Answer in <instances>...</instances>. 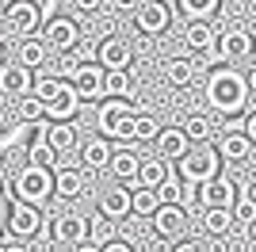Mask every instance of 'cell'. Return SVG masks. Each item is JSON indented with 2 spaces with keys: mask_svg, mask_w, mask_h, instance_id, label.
Instances as JSON below:
<instances>
[{
  "mask_svg": "<svg viewBox=\"0 0 256 252\" xmlns=\"http://www.w3.org/2000/svg\"><path fill=\"white\" fill-rule=\"evenodd\" d=\"M172 20H176V4L172 0H146L138 12H134V23H138L142 34H164L172 27Z\"/></svg>",
  "mask_w": 256,
  "mask_h": 252,
  "instance_id": "obj_6",
  "label": "cell"
},
{
  "mask_svg": "<svg viewBox=\"0 0 256 252\" xmlns=\"http://www.w3.org/2000/svg\"><path fill=\"white\" fill-rule=\"evenodd\" d=\"M31 69H23L20 62H4L0 65V96H8V100H23V96H31Z\"/></svg>",
  "mask_w": 256,
  "mask_h": 252,
  "instance_id": "obj_13",
  "label": "cell"
},
{
  "mask_svg": "<svg viewBox=\"0 0 256 252\" xmlns=\"http://www.w3.org/2000/svg\"><path fill=\"white\" fill-rule=\"evenodd\" d=\"M104 69L100 65H80L76 69V76L69 84H73V92H76V100L80 104H104L107 100V88H104Z\"/></svg>",
  "mask_w": 256,
  "mask_h": 252,
  "instance_id": "obj_10",
  "label": "cell"
},
{
  "mask_svg": "<svg viewBox=\"0 0 256 252\" xmlns=\"http://www.w3.org/2000/svg\"><path fill=\"white\" fill-rule=\"evenodd\" d=\"M16 118H20L23 126H38L46 118V107L34 100V96H23V100H16Z\"/></svg>",
  "mask_w": 256,
  "mask_h": 252,
  "instance_id": "obj_34",
  "label": "cell"
},
{
  "mask_svg": "<svg viewBox=\"0 0 256 252\" xmlns=\"http://www.w3.org/2000/svg\"><path fill=\"white\" fill-rule=\"evenodd\" d=\"M27 164L46 168V172H58V168H62V157H58V149L42 138V142H31V146H27Z\"/></svg>",
  "mask_w": 256,
  "mask_h": 252,
  "instance_id": "obj_30",
  "label": "cell"
},
{
  "mask_svg": "<svg viewBox=\"0 0 256 252\" xmlns=\"http://www.w3.org/2000/svg\"><path fill=\"white\" fill-rule=\"evenodd\" d=\"M100 4H104V0H73V8H76V12H96Z\"/></svg>",
  "mask_w": 256,
  "mask_h": 252,
  "instance_id": "obj_45",
  "label": "cell"
},
{
  "mask_svg": "<svg viewBox=\"0 0 256 252\" xmlns=\"http://www.w3.org/2000/svg\"><path fill=\"white\" fill-rule=\"evenodd\" d=\"M111 4H115L118 12H138L142 4H146V0H111Z\"/></svg>",
  "mask_w": 256,
  "mask_h": 252,
  "instance_id": "obj_44",
  "label": "cell"
},
{
  "mask_svg": "<svg viewBox=\"0 0 256 252\" xmlns=\"http://www.w3.org/2000/svg\"><path fill=\"white\" fill-rule=\"evenodd\" d=\"M142 115V107H134L130 100H104L96 111V130L100 138L111 142H134V118Z\"/></svg>",
  "mask_w": 256,
  "mask_h": 252,
  "instance_id": "obj_3",
  "label": "cell"
},
{
  "mask_svg": "<svg viewBox=\"0 0 256 252\" xmlns=\"http://www.w3.org/2000/svg\"><path fill=\"white\" fill-rule=\"evenodd\" d=\"M168 176H176L168 168V160L164 157H150V160H142V168H138V180H134V188H146V191H157L160 184Z\"/></svg>",
  "mask_w": 256,
  "mask_h": 252,
  "instance_id": "obj_23",
  "label": "cell"
},
{
  "mask_svg": "<svg viewBox=\"0 0 256 252\" xmlns=\"http://www.w3.org/2000/svg\"><path fill=\"white\" fill-rule=\"evenodd\" d=\"M130 191H134V218H153L160 210L157 191H146V188H130Z\"/></svg>",
  "mask_w": 256,
  "mask_h": 252,
  "instance_id": "obj_36",
  "label": "cell"
},
{
  "mask_svg": "<svg viewBox=\"0 0 256 252\" xmlns=\"http://www.w3.org/2000/svg\"><path fill=\"white\" fill-rule=\"evenodd\" d=\"M0 252H8V241H0Z\"/></svg>",
  "mask_w": 256,
  "mask_h": 252,
  "instance_id": "obj_54",
  "label": "cell"
},
{
  "mask_svg": "<svg viewBox=\"0 0 256 252\" xmlns=\"http://www.w3.org/2000/svg\"><path fill=\"white\" fill-rule=\"evenodd\" d=\"M157 149L164 160H180L188 149H192V142H188V134H184V126H164L157 138Z\"/></svg>",
  "mask_w": 256,
  "mask_h": 252,
  "instance_id": "obj_26",
  "label": "cell"
},
{
  "mask_svg": "<svg viewBox=\"0 0 256 252\" xmlns=\"http://www.w3.org/2000/svg\"><path fill=\"white\" fill-rule=\"evenodd\" d=\"M218 157H222L226 164H241V160L252 157V142H248L241 130H230V134L218 142Z\"/></svg>",
  "mask_w": 256,
  "mask_h": 252,
  "instance_id": "obj_24",
  "label": "cell"
},
{
  "mask_svg": "<svg viewBox=\"0 0 256 252\" xmlns=\"http://www.w3.org/2000/svg\"><path fill=\"white\" fill-rule=\"evenodd\" d=\"M176 8L192 23H210V16L222 8V0H176Z\"/></svg>",
  "mask_w": 256,
  "mask_h": 252,
  "instance_id": "obj_32",
  "label": "cell"
},
{
  "mask_svg": "<svg viewBox=\"0 0 256 252\" xmlns=\"http://www.w3.org/2000/svg\"><path fill=\"white\" fill-rule=\"evenodd\" d=\"M42 12L34 8L31 0H12L8 8H4V23H8V31L16 38H34V34L42 31Z\"/></svg>",
  "mask_w": 256,
  "mask_h": 252,
  "instance_id": "obj_5",
  "label": "cell"
},
{
  "mask_svg": "<svg viewBox=\"0 0 256 252\" xmlns=\"http://www.w3.org/2000/svg\"><path fill=\"white\" fill-rule=\"evenodd\" d=\"M12 195H16V202H31V206H38V202H46L54 195V172H46V168H20L16 172V180H12Z\"/></svg>",
  "mask_w": 256,
  "mask_h": 252,
  "instance_id": "obj_4",
  "label": "cell"
},
{
  "mask_svg": "<svg viewBox=\"0 0 256 252\" xmlns=\"http://www.w3.org/2000/svg\"><path fill=\"white\" fill-rule=\"evenodd\" d=\"M46 142L58 149V157H65V153L80 149V130H76V122H54L46 130Z\"/></svg>",
  "mask_w": 256,
  "mask_h": 252,
  "instance_id": "obj_27",
  "label": "cell"
},
{
  "mask_svg": "<svg viewBox=\"0 0 256 252\" xmlns=\"http://www.w3.org/2000/svg\"><path fill=\"white\" fill-rule=\"evenodd\" d=\"M230 210H234V222H237V226H245V230L256 222V202L248 199V195H241V199H237Z\"/></svg>",
  "mask_w": 256,
  "mask_h": 252,
  "instance_id": "obj_39",
  "label": "cell"
},
{
  "mask_svg": "<svg viewBox=\"0 0 256 252\" xmlns=\"http://www.w3.org/2000/svg\"><path fill=\"white\" fill-rule=\"evenodd\" d=\"M104 88H107V100H130L134 92V80H130L126 69H115V73L104 76Z\"/></svg>",
  "mask_w": 256,
  "mask_h": 252,
  "instance_id": "obj_33",
  "label": "cell"
},
{
  "mask_svg": "<svg viewBox=\"0 0 256 252\" xmlns=\"http://www.w3.org/2000/svg\"><path fill=\"white\" fill-rule=\"evenodd\" d=\"M176 176H180L184 184H195V188H203V184L218 180V176H222V157H218V146H210V142L192 146L180 160H176Z\"/></svg>",
  "mask_w": 256,
  "mask_h": 252,
  "instance_id": "obj_2",
  "label": "cell"
},
{
  "mask_svg": "<svg viewBox=\"0 0 256 252\" xmlns=\"http://www.w3.org/2000/svg\"><path fill=\"white\" fill-rule=\"evenodd\" d=\"M115 157V146L104 142V138H92V142H80V164L92 168V172H104Z\"/></svg>",
  "mask_w": 256,
  "mask_h": 252,
  "instance_id": "obj_22",
  "label": "cell"
},
{
  "mask_svg": "<svg viewBox=\"0 0 256 252\" xmlns=\"http://www.w3.org/2000/svg\"><path fill=\"white\" fill-rule=\"evenodd\" d=\"M80 58H76L73 50H65V54H58V76H62V80H73L76 76V69H80Z\"/></svg>",
  "mask_w": 256,
  "mask_h": 252,
  "instance_id": "obj_40",
  "label": "cell"
},
{
  "mask_svg": "<svg viewBox=\"0 0 256 252\" xmlns=\"http://www.w3.org/2000/svg\"><path fill=\"white\" fill-rule=\"evenodd\" d=\"M8 252H27L23 244H16V241H8Z\"/></svg>",
  "mask_w": 256,
  "mask_h": 252,
  "instance_id": "obj_51",
  "label": "cell"
},
{
  "mask_svg": "<svg viewBox=\"0 0 256 252\" xmlns=\"http://www.w3.org/2000/svg\"><path fill=\"white\" fill-rule=\"evenodd\" d=\"M157 199H160V206H184V180L180 176H168L157 188Z\"/></svg>",
  "mask_w": 256,
  "mask_h": 252,
  "instance_id": "obj_37",
  "label": "cell"
},
{
  "mask_svg": "<svg viewBox=\"0 0 256 252\" xmlns=\"http://www.w3.org/2000/svg\"><path fill=\"white\" fill-rule=\"evenodd\" d=\"M160 76H164V84H172V88H192L195 84V62L192 58H164V65H160Z\"/></svg>",
  "mask_w": 256,
  "mask_h": 252,
  "instance_id": "obj_19",
  "label": "cell"
},
{
  "mask_svg": "<svg viewBox=\"0 0 256 252\" xmlns=\"http://www.w3.org/2000/svg\"><path fill=\"white\" fill-rule=\"evenodd\" d=\"M76 111H80V100H76L73 84H65V92L46 107V118H54V122H69V118H76Z\"/></svg>",
  "mask_w": 256,
  "mask_h": 252,
  "instance_id": "obj_28",
  "label": "cell"
},
{
  "mask_svg": "<svg viewBox=\"0 0 256 252\" xmlns=\"http://www.w3.org/2000/svg\"><path fill=\"white\" fill-rule=\"evenodd\" d=\"M245 233H248V241H252V244H256V222H252V226H248V230H245Z\"/></svg>",
  "mask_w": 256,
  "mask_h": 252,
  "instance_id": "obj_50",
  "label": "cell"
},
{
  "mask_svg": "<svg viewBox=\"0 0 256 252\" xmlns=\"http://www.w3.org/2000/svg\"><path fill=\"white\" fill-rule=\"evenodd\" d=\"M130 62H134V46L122 34H107V38L96 42V65L104 73H115V69H126L130 73Z\"/></svg>",
  "mask_w": 256,
  "mask_h": 252,
  "instance_id": "obj_7",
  "label": "cell"
},
{
  "mask_svg": "<svg viewBox=\"0 0 256 252\" xmlns=\"http://www.w3.org/2000/svg\"><path fill=\"white\" fill-rule=\"evenodd\" d=\"M160 130H164V126L157 122V115L142 111V115L134 118V146H138V142H157V138H160Z\"/></svg>",
  "mask_w": 256,
  "mask_h": 252,
  "instance_id": "obj_35",
  "label": "cell"
},
{
  "mask_svg": "<svg viewBox=\"0 0 256 252\" xmlns=\"http://www.w3.org/2000/svg\"><path fill=\"white\" fill-rule=\"evenodd\" d=\"M42 230L58 244H69V248L88 241V218H80V214H62V218H54V222H42Z\"/></svg>",
  "mask_w": 256,
  "mask_h": 252,
  "instance_id": "obj_8",
  "label": "cell"
},
{
  "mask_svg": "<svg viewBox=\"0 0 256 252\" xmlns=\"http://www.w3.org/2000/svg\"><path fill=\"white\" fill-rule=\"evenodd\" d=\"M245 195H248V199L256 202V180H252V184H248V191H245Z\"/></svg>",
  "mask_w": 256,
  "mask_h": 252,
  "instance_id": "obj_49",
  "label": "cell"
},
{
  "mask_svg": "<svg viewBox=\"0 0 256 252\" xmlns=\"http://www.w3.org/2000/svg\"><path fill=\"white\" fill-rule=\"evenodd\" d=\"M245 80H248V96H252V100H256V65H252V69H248V73H245Z\"/></svg>",
  "mask_w": 256,
  "mask_h": 252,
  "instance_id": "obj_47",
  "label": "cell"
},
{
  "mask_svg": "<svg viewBox=\"0 0 256 252\" xmlns=\"http://www.w3.org/2000/svg\"><path fill=\"white\" fill-rule=\"evenodd\" d=\"M203 233L206 237H214V241H222V237H230V233H234V210H226V206H206L203 210Z\"/></svg>",
  "mask_w": 256,
  "mask_h": 252,
  "instance_id": "obj_21",
  "label": "cell"
},
{
  "mask_svg": "<svg viewBox=\"0 0 256 252\" xmlns=\"http://www.w3.org/2000/svg\"><path fill=\"white\" fill-rule=\"evenodd\" d=\"M31 4H34V8H38V12L46 16V23L54 20V8H58V0H31Z\"/></svg>",
  "mask_w": 256,
  "mask_h": 252,
  "instance_id": "obj_42",
  "label": "cell"
},
{
  "mask_svg": "<svg viewBox=\"0 0 256 252\" xmlns=\"http://www.w3.org/2000/svg\"><path fill=\"white\" fill-rule=\"evenodd\" d=\"M241 134H245L248 142H252V146H256V107H252V111H248V115H245V130H241Z\"/></svg>",
  "mask_w": 256,
  "mask_h": 252,
  "instance_id": "obj_41",
  "label": "cell"
},
{
  "mask_svg": "<svg viewBox=\"0 0 256 252\" xmlns=\"http://www.w3.org/2000/svg\"><path fill=\"white\" fill-rule=\"evenodd\" d=\"M4 62H8V58H4V42H0V65H4Z\"/></svg>",
  "mask_w": 256,
  "mask_h": 252,
  "instance_id": "obj_52",
  "label": "cell"
},
{
  "mask_svg": "<svg viewBox=\"0 0 256 252\" xmlns=\"http://www.w3.org/2000/svg\"><path fill=\"white\" fill-rule=\"evenodd\" d=\"M46 54H50V46H46V42L34 34V38H20V42H16V50H12V62H20L23 69H42Z\"/></svg>",
  "mask_w": 256,
  "mask_h": 252,
  "instance_id": "obj_20",
  "label": "cell"
},
{
  "mask_svg": "<svg viewBox=\"0 0 256 252\" xmlns=\"http://www.w3.org/2000/svg\"><path fill=\"white\" fill-rule=\"evenodd\" d=\"M65 84L69 80H62V76H34V84H31V96L38 100L42 107H50L58 96L65 92Z\"/></svg>",
  "mask_w": 256,
  "mask_h": 252,
  "instance_id": "obj_31",
  "label": "cell"
},
{
  "mask_svg": "<svg viewBox=\"0 0 256 252\" xmlns=\"http://www.w3.org/2000/svg\"><path fill=\"white\" fill-rule=\"evenodd\" d=\"M199 202H203V210L206 206H234L237 202V184L230 176H218V180H210V184H203L199 188Z\"/></svg>",
  "mask_w": 256,
  "mask_h": 252,
  "instance_id": "obj_16",
  "label": "cell"
},
{
  "mask_svg": "<svg viewBox=\"0 0 256 252\" xmlns=\"http://www.w3.org/2000/svg\"><path fill=\"white\" fill-rule=\"evenodd\" d=\"M214 58L218 62H245V58H252V34L245 31V27H230V31L218 34V46H214Z\"/></svg>",
  "mask_w": 256,
  "mask_h": 252,
  "instance_id": "obj_9",
  "label": "cell"
},
{
  "mask_svg": "<svg viewBox=\"0 0 256 252\" xmlns=\"http://www.w3.org/2000/svg\"><path fill=\"white\" fill-rule=\"evenodd\" d=\"M150 222H153V233H157L160 241H176L188 230V210L184 206H160Z\"/></svg>",
  "mask_w": 256,
  "mask_h": 252,
  "instance_id": "obj_15",
  "label": "cell"
},
{
  "mask_svg": "<svg viewBox=\"0 0 256 252\" xmlns=\"http://www.w3.org/2000/svg\"><path fill=\"white\" fill-rule=\"evenodd\" d=\"M184 46L195 54H214L218 46V31H214V23H188V31H184Z\"/></svg>",
  "mask_w": 256,
  "mask_h": 252,
  "instance_id": "obj_25",
  "label": "cell"
},
{
  "mask_svg": "<svg viewBox=\"0 0 256 252\" xmlns=\"http://www.w3.org/2000/svg\"><path fill=\"white\" fill-rule=\"evenodd\" d=\"M138 168H142V157L134 153L130 146H118L115 157H111V164H107V172L118 180V184H126V188H134V180H138Z\"/></svg>",
  "mask_w": 256,
  "mask_h": 252,
  "instance_id": "obj_17",
  "label": "cell"
},
{
  "mask_svg": "<svg viewBox=\"0 0 256 252\" xmlns=\"http://www.w3.org/2000/svg\"><path fill=\"white\" fill-rule=\"evenodd\" d=\"M88 241L100 244V248L111 244V241H118V222H111L107 214H100V210H96V214L88 218Z\"/></svg>",
  "mask_w": 256,
  "mask_h": 252,
  "instance_id": "obj_29",
  "label": "cell"
},
{
  "mask_svg": "<svg viewBox=\"0 0 256 252\" xmlns=\"http://www.w3.org/2000/svg\"><path fill=\"white\" fill-rule=\"evenodd\" d=\"M203 96H206V107L210 111H218V115H241L248 107V80L241 69H234V65H218V69H210L203 80Z\"/></svg>",
  "mask_w": 256,
  "mask_h": 252,
  "instance_id": "obj_1",
  "label": "cell"
},
{
  "mask_svg": "<svg viewBox=\"0 0 256 252\" xmlns=\"http://www.w3.org/2000/svg\"><path fill=\"white\" fill-rule=\"evenodd\" d=\"M104 252H134V244H126V241H111V244H104Z\"/></svg>",
  "mask_w": 256,
  "mask_h": 252,
  "instance_id": "obj_46",
  "label": "cell"
},
{
  "mask_svg": "<svg viewBox=\"0 0 256 252\" xmlns=\"http://www.w3.org/2000/svg\"><path fill=\"white\" fill-rule=\"evenodd\" d=\"M42 230V214L31 202H12L8 206V233L12 237H34Z\"/></svg>",
  "mask_w": 256,
  "mask_h": 252,
  "instance_id": "obj_14",
  "label": "cell"
},
{
  "mask_svg": "<svg viewBox=\"0 0 256 252\" xmlns=\"http://www.w3.org/2000/svg\"><path fill=\"white\" fill-rule=\"evenodd\" d=\"M42 42L50 46V50H73L76 42H80V20H73V16H54L50 23H46L42 31Z\"/></svg>",
  "mask_w": 256,
  "mask_h": 252,
  "instance_id": "obj_11",
  "label": "cell"
},
{
  "mask_svg": "<svg viewBox=\"0 0 256 252\" xmlns=\"http://www.w3.org/2000/svg\"><path fill=\"white\" fill-rule=\"evenodd\" d=\"M252 65H256V38H252Z\"/></svg>",
  "mask_w": 256,
  "mask_h": 252,
  "instance_id": "obj_53",
  "label": "cell"
},
{
  "mask_svg": "<svg viewBox=\"0 0 256 252\" xmlns=\"http://www.w3.org/2000/svg\"><path fill=\"white\" fill-rule=\"evenodd\" d=\"M100 214H107L111 222H122L134 214V191L126 184H111L100 191Z\"/></svg>",
  "mask_w": 256,
  "mask_h": 252,
  "instance_id": "obj_12",
  "label": "cell"
},
{
  "mask_svg": "<svg viewBox=\"0 0 256 252\" xmlns=\"http://www.w3.org/2000/svg\"><path fill=\"white\" fill-rule=\"evenodd\" d=\"M73 252H104V248H100V244H92V241H84V244H76Z\"/></svg>",
  "mask_w": 256,
  "mask_h": 252,
  "instance_id": "obj_48",
  "label": "cell"
},
{
  "mask_svg": "<svg viewBox=\"0 0 256 252\" xmlns=\"http://www.w3.org/2000/svg\"><path fill=\"white\" fill-rule=\"evenodd\" d=\"M54 195H58V199L62 202H73V199H80V195H84V172H80V168H58V172H54Z\"/></svg>",
  "mask_w": 256,
  "mask_h": 252,
  "instance_id": "obj_18",
  "label": "cell"
},
{
  "mask_svg": "<svg viewBox=\"0 0 256 252\" xmlns=\"http://www.w3.org/2000/svg\"><path fill=\"white\" fill-rule=\"evenodd\" d=\"M172 252H206V248L199 241H176V244H172Z\"/></svg>",
  "mask_w": 256,
  "mask_h": 252,
  "instance_id": "obj_43",
  "label": "cell"
},
{
  "mask_svg": "<svg viewBox=\"0 0 256 252\" xmlns=\"http://www.w3.org/2000/svg\"><path fill=\"white\" fill-rule=\"evenodd\" d=\"M210 130H214V126H210V118H206V115H192L188 122H184V134H188L192 146H203L206 138H210Z\"/></svg>",
  "mask_w": 256,
  "mask_h": 252,
  "instance_id": "obj_38",
  "label": "cell"
}]
</instances>
